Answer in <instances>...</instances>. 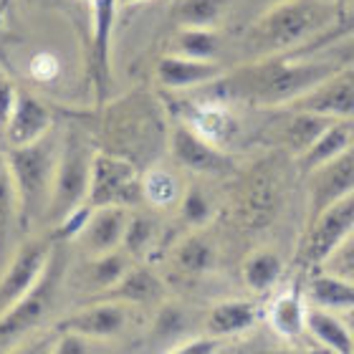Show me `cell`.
<instances>
[{
	"mask_svg": "<svg viewBox=\"0 0 354 354\" xmlns=\"http://www.w3.org/2000/svg\"><path fill=\"white\" fill-rule=\"evenodd\" d=\"M342 68L339 61L324 53L311 56H271V59L248 61L243 66L225 71L221 79L203 86L210 99L205 102L230 104L243 102L259 109H283L306 91L337 74Z\"/></svg>",
	"mask_w": 354,
	"mask_h": 354,
	"instance_id": "cell-1",
	"label": "cell"
},
{
	"mask_svg": "<svg viewBox=\"0 0 354 354\" xmlns=\"http://www.w3.org/2000/svg\"><path fill=\"white\" fill-rule=\"evenodd\" d=\"M342 15L344 8L329 0H283L253 18L243 36V51L248 61L299 53L332 33Z\"/></svg>",
	"mask_w": 354,
	"mask_h": 354,
	"instance_id": "cell-2",
	"label": "cell"
},
{
	"mask_svg": "<svg viewBox=\"0 0 354 354\" xmlns=\"http://www.w3.org/2000/svg\"><path fill=\"white\" fill-rule=\"evenodd\" d=\"M59 155L61 140L53 129L38 142L6 149L8 165H10L15 180V190H18L21 228H30L36 221H46V213L51 205Z\"/></svg>",
	"mask_w": 354,
	"mask_h": 354,
	"instance_id": "cell-3",
	"label": "cell"
},
{
	"mask_svg": "<svg viewBox=\"0 0 354 354\" xmlns=\"http://www.w3.org/2000/svg\"><path fill=\"white\" fill-rule=\"evenodd\" d=\"M66 268H68L66 241H56L51 259L46 263V271L41 273L38 283L23 296L21 301L15 304L13 309L6 311L0 317V354H6L8 349L21 344L33 329H38L48 319V314L56 306V299H59Z\"/></svg>",
	"mask_w": 354,
	"mask_h": 354,
	"instance_id": "cell-4",
	"label": "cell"
},
{
	"mask_svg": "<svg viewBox=\"0 0 354 354\" xmlns=\"http://www.w3.org/2000/svg\"><path fill=\"white\" fill-rule=\"evenodd\" d=\"M96 149L82 129H68L61 140V155L56 177H53L51 205L46 213L48 225H59L79 207L88 205V185H91V167H94Z\"/></svg>",
	"mask_w": 354,
	"mask_h": 354,
	"instance_id": "cell-5",
	"label": "cell"
},
{
	"mask_svg": "<svg viewBox=\"0 0 354 354\" xmlns=\"http://www.w3.org/2000/svg\"><path fill=\"white\" fill-rule=\"evenodd\" d=\"M354 233V192L306 223L296 248V263L301 268H322L329 256Z\"/></svg>",
	"mask_w": 354,
	"mask_h": 354,
	"instance_id": "cell-6",
	"label": "cell"
},
{
	"mask_svg": "<svg viewBox=\"0 0 354 354\" xmlns=\"http://www.w3.org/2000/svg\"><path fill=\"white\" fill-rule=\"evenodd\" d=\"M86 203L91 207H134L145 203L142 175L137 170V165L122 155H114V152H106V149H96Z\"/></svg>",
	"mask_w": 354,
	"mask_h": 354,
	"instance_id": "cell-7",
	"label": "cell"
},
{
	"mask_svg": "<svg viewBox=\"0 0 354 354\" xmlns=\"http://www.w3.org/2000/svg\"><path fill=\"white\" fill-rule=\"evenodd\" d=\"M283 192V177L276 162H261L256 170L245 175L241 192H238V218L245 228L259 230L266 228L276 218V210L281 205Z\"/></svg>",
	"mask_w": 354,
	"mask_h": 354,
	"instance_id": "cell-8",
	"label": "cell"
},
{
	"mask_svg": "<svg viewBox=\"0 0 354 354\" xmlns=\"http://www.w3.org/2000/svg\"><path fill=\"white\" fill-rule=\"evenodd\" d=\"M53 243H56V238L51 236L30 238L23 245H18V251L8 263V271L0 276V317L13 309L38 283L41 273L46 271V263L51 259Z\"/></svg>",
	"mask_w": 354,
	"mask_h": 354,
	"instance_id": "cell-9",
	"label": "cell"
},
{
	"mask_svg": "<svg viewBox=\"0 0 354 354\" xmlns=\"http://www.w3.org/2000/svg\"><path fill=\"white\" fill-rule=\"evenodd\" d=\"M170 155L180 167L198 175H228L233 172V160L223 152V147L205 140L200 132H195L187 122H175L167 134Z\"/></svg>",
	"mask_w": 354,
	"mask_h": 354,
	"instance_id": "cell-10",
	"label": "cell"
},
{
	"mask_svg": "<svg viewBox=\"0 0 354 354\" xmlns=\"http://www.w3.org/2000/svg\"><path fill=\"white\" fill-rule=\"evenodd\" d=\"M119 0H94L91 3V84H94L96 104L104 106L111 94V46H114V26H117Z\"/></svg>",
	"mask_w": 354,
	"mask_h": 354,
	"instance_id": "cell-11",
	"label": "cell"
},
{
	"mask_svg": "<svg viewBox=\"0 0 354 354\" xmlns=\"http://www.w3.org/2000/svg\"><path fill=\"white\" fill-rule=\"evenodd\" d=\"M306 180H309V200H306V223H309L337 200L354 192V145L344 155L306 175Z\"/></svg>",
	"mask_w": 354,
	"mask_h": 354,
	"instance_id": "cell-12",
	"label": "cell"
},
{
	"mask_svg": "<svg viewBox=\"0 0 354 354\" xmlns=\"http://www.w3.org/2000/svg\"><path fill=\"white\" fill-rule=\"evenodd\" d=\"M288 109L311 111L326 119H354V66H342L301 99L288 104Z\"/></svg>",
	"mask_w": 354,
	"mask_h": 354,
	"instance_id": "cell-13",
	"label": "cell"
},
{
	"mask_svg": "<svg viewBox=\"0 0 354 354\" xmlns=\"http://www.w3.org/2000/svg\"><path fill=\"white\" fill-rule=\"evenodd\" d=\"M129 322V304L114 299H99L91 306L74 311L71 317L56 324V332H74L86 339H106L124 332Z\"/></svg>",
	"mask_w": 354,
	"mask_h": 354,
	"instance_id": "cell-14",
	"label": "cell"
},
{
	"mask_svg": "<svg viewBox=\"0 0 354 354\" xmlns=\"http://www.w3.org/2000/svg\"><path fill=\"white\" fill-rule=\"evenodd\" d=\"M225 71L228 68L223 66L218 59H187L180 53H165L155 66V76L160 86L170 88V91L203 88L207 84H213L215 79H221Z\"/></svg>",
	"mask_w": 354,
	"mask_h": 354,
	"instance_id": "cell-15",
	"label": "cell"
},
{
	"mask_svg": "<svg viewBox=\"0 0 354 354\" xmlns=\"http://www.w3.org/2000/svg\"><path fill=\"white\" fill-rule=\"evenodd\" d=\"M129 213H132V207L122 205L94 207L86 225H84L82 236L76 241L84 245V251L88 256H102V253L117 251V248H122V241H124Z\"/></svg>",
	"mask_w": 354,
	"mask_h": 354,
	"instance_id": "cell-16",
	"label": "cell"
},
{
	"mask_svg": "<svg viewBox=\"0 0 354 354\" xmlns=\"http://www.w3.org/2000/svg\"><path fill=\"white\" fill-rule=\"evenodd\" d=\"M53 129V114L41 99H36L28 91H18L15 106L10 111V119L6 124L8 147H23L30 142H38L41 137Z\"/></svg>",
	"mask_w": 354,
	"mask_h": 354,
	"instance_id": "cell-17",
	"label": "cell"
},
{
	"mask_svg": "<svg viewBox=\"0 0 354 354\" xmlns=\"http://www.w3.org/2000/svg\"><path fill=\"white\" fill-rule=\"evenodd\" d=\"M352 145H354V119H334L332 124L319 134V140L304 155H299L294 160L296 170L301 172L304 177L311 175L322 165L332 162L339 155H344Z\"/></svg>",
	"mask_w": 354,
	"mask_h": 354,
	"instance_id": "cell-18",
	"label": "cell"
},
{
	"mask_svg": "<svg viewBox=\"0 0 354 354\" xmlns=\"http://www.w3.org/2000/svg\"><path fill=\"white\" fill-rule=\"evenodd\" d=\"M283 114H286V119L276 129V142L294 160L299 155H304L319 140V134L334 122V119L319 117V114H311V111L288 109V106H283Z\"/></svg>",
	"mask_w": 354,
	"mask_h": 354,
	"instance_id": "cell-19",
	"label": "cell"
},
{
	"mask_svg": "<svg viewBox=\"0 0 354 354\" xmlns=\"http://www.w3.org/2000/svg\"><path fill=\"white\" fill-rule=\"evenodd\" d=\"M259 319V306L248 299H228V301L215 304L205 319V329L210 337H236L248 332Z\"/></svg>",
	"mask_w": 354,
	"mask_h": 354,
	"instance_id": "cell-20",
	"label": "cell"
},
{
	"mask_svg": "<svg viewBox=\"0 0 354 354\" xmlns=\"http://www.w3.org/2000/svg\"><path fill=\"white\" fill-rule=\"evenodd\" d=\"M306 332L324 344L334 354H354V332L337 311L322 309V306H309L306 309Z\"/></svg>",
	"mask_w": 354,
	"mask_h": 354,
	"instance_id": "cell-21",
	"label": "cell"
},
{
	"mask_svg": "<svg viewBox=\"0 0 354 354\" xmlns=\"http://www.w3.org/2000/svg\"><path fill=\"white\" fill-rule=\"evenodd\" d=\"M165 296V283L160 281L152 268L147 266H132L129 271L122 276L117 286L109 288L106 294H102L99 299H114V301L124 304H155Z\"/></svg>",
	"mask_w": 354,
	"mask_h": 354,
	"instance_id": "cell-22",
	"label": "cell"
},
{
	"mask_svg": "<svg viewBox=\"0 0 354 354\" xmlns=\"http://www.w3.org/2000/svg\"><path fill=\"white\" fill-rule=\"evenodd\" d=\"M306 304L299 288H286L281 291L268 306V322L271 329L286 339H299L306 334Z\"/></svg>",
	"mask_w": 354,
	"mask_h": 354,
	"instance_id": "cell-23",
	"label": "cell"
},
{
	"mask_svg": "<svg viewBox=\"0 0 354 354\" xmlns=\"http://www.w3.org/2000/svg\"><path fill=\"white\" fill-rule=\"evenodd\" d=\"M132 256L124 248L117 251L102 253V256H91L88 263L84 266V286L94 294H106L109 288H114L122 281L129 268H132Z\"/></svg>",
	"mask_w": 354,
	"mask_h": 354,
	"instance_id": "cell-24",
	"label": "cell"
},
{
	"mask_svg": "<svg viewBox=\"0 0 354 354\" xmlns=\"http://www.w3.org/2000/svg\"><path fill=\"white\" fill-rule=\"evenodd\" d=\"M306 299L311 301V306L347 314L354 309V281L319 271L311 276L309 286H306Z\"/></svg>",
	"mask_w": 354,
	"mask_h": 354,
	"instance_id": "cell-25",
	"label": "cell"
},
{
	"mask_svg": "<svg viewBox=\"0 0 354 354\" xmlns=\"http://www.w3.org/2000/svg\"><path fill=\"white\" fill-rule=\"evenodd\" d=\"M187 124L200 132L205 140H210L213 145L223 147V142L230 140L236 132V119L228 111V104L218 102H200L192 104L190 114H187Z\"/></svg>",
	"mask_w": 354,
	"mask_h": 354,
	"instance_id": "cell-26",
	"label": "cell"
},
{
	"mask_svg": "<svg viewBox=\"0 0 354 354\" xmlns=\"http://www.w3.org/2000/svg\"><path fill=\"white\" fill-rule=\"evenodd\" d=\"M15 225H21L18 190H15V180L6 152H0V268L6 266V253L13 241Z\"/></svg>",
	"mask_w": 354,
	"mask_h": 354,
	"instance_id": "cell-27",
	"label": "cell"
},
{
	"mask_svg": "<svg viewBox=\"0 0 354 354\" xmlns=\"http://www.w3.org/2000/svg\"><path fill=\"white\" fill-rule=\"evenodd\" d=\"M283 276V259L271 248H259L243 261V281L253 294H268Z\"/></svg>",
	"mask_w": 354,
	"mask_h": 354,
	"instance_id": "cell-28",
	"label": "cell"
},
{
	"mask_svg": "<svg viewBox=\"0 0 354 354\" xmlns=\"http://www.w3.org/2000/svg\"><path fill=\"white\" fill-rule=\"evenodd\" d=\"M218 263V248L203 233H190L185 236L175 248V266L187 276H200V273L213 271Z\"/></svg>",
	"mask_w": 354,
	"mask_h": 354,
	"instance_id": "cell-29",
	"label": "cell"
},
{
	"mask_svg": "<svg viewBox=\"0 0 354 354\" xmlns=\"http://www.w3.org/2000/svg\"><path fill=\"white\" fill-rule=\"evenodd\" d=\"M221 44L223 41L215 28H177L170 41V53L213 61L221 53Z\"/></svg>",
	"mask_w": 354,
	"mask_h": 354,
	"instance_id": "cell-30",
	"label": "cell"
},
{
	"mask_svg": "<svg viewBox=\"0 0 354 354\" xmlns=\"http://www.w3.org/2000/svg\"><path fill=\"white\" fill-rule=\"evenodd\" d=\"M230 0H177L175 21L180 28H218Z\"/></svg>",
	"mask_w": 354,
	"mask_h": 354,
	"instance_id": "cell-31",
	"label": "cell"
},
{
	"mask_svg": "<svg viewBox=\"0 0 354 354\" xmlns=\"http://www.w3.org/2000/svg\"><path fill=\"white\" fill-rule=\"evenodd\" d=\"M142 195H145V203H149L152 207H175L180 205L183 187L172 172L152 167L142 175Z\"/></svg>",
	"mask_w": 354,
	"mask_h": 354,
	"instance_id": "cell-32",
	"label": "cell"
},
{
	"mask_svg": "<svg viewBox=\"0 0 354 354\" xmlns=\"http://www.w3.org/2000/svg\"><path fill=\"white\" fill-rule=\"evenodd\" d=\"M155 238H157V225L149 215L129 213V223H127L122 248H124L132 259H142V256H147L149 248L155 245Z\"/></svg>",
	"mask_w": 354,
	"mask_h": 354,
	"instance_id": "cell-33",
	"label": "cell"
},
{
	"mask_svg": "<svg viewBox=\"0 0 354 354\" xmlns=\"http://www.w3.org/2000/svg\"><path fill=\"white\" fill-rule=\"evenodd\" d=\"M180 218H183L185 225H190V228H203L207 223L213 221L215 215V207L207 198V192L198 185H192L187 190L183 192V198H180Z\"/></svg>",
	"mask_w": 354,
	"mask_h": 354,
	"instance_id": "cell-34",
	"label": "cell"
},
{
	"mask_svg": "<svg viewBox=\"0 0 354 354\" xmlns=\"http://www.w3.org/2000/svg\"><path fill=\"white\" fill-rule=\"evenodd\" d=\"M319 271H326L332 273V276H339V279L354 281V233L322 263Z\"/></svg>",
	"mask_w": 354,
	"mask_h": 354,
	"instance_id": "cell-35",
	"label": "cell"
},
{
	"mask_svg": "<svg viewBox=\"0 0 354 354\" xmlns=\"http://www.w3.org/2000/svg\"><path fill=\"white\" fill-rule=\"evenodd\" d=\"M28 74L33 76L36 82L48 84V82H53V79H56V76L61 74V64H59V59H56L53 53L41 51V53H36V56L30 59Z\"/></svg>",
	"mask_w": 354,
	"mask_h": 354,
	"instance_id": "cell-36",
	"label": "cell"
},
{
	"mask_svg": "<svg viewBox=\"0 0 354 354\" xmlns=\"http://www.w3.org/2000/svg\"><path fill=\"white\" fill-rule=\"evenodd\" d=\"M314 53H324V56H329V59L339 61L342 66H354V33H347V36L337 38L334 44L324 46V48H319V51H314Z\"/></svg>",
	"mask_w": 354,
	"mask_h": 354,
	"instance_id": "cell-37",
	"label": "cell"
},
{
	"mask_svg": "<svg viewBox=\"0 0 354 354\" xmlns=\"http://www.w3.org/2000/svg\"><path fill=\"white\" fill-rule=\"evenodd\" d=\"M51 354H88V339L74 332H59Z\"/></svg>",
	"mask_w": 354,
	"mask_h": 354,
	"instance_id": "cell-38",
	"label": "cell"
},
{
	"mask_svg": "<svg viewBox=\"0 0 354 354\" xmlns=\"http://www.w3.org/2000/svg\"><path fill=\"white\" fill-rule=\"evenodd\" d=\"M56 337H59V332H51V334H44V337H36V339L21 342V344H15L13 349H8L6 354H51L53 344H56Z\"/></svg>",
	"mask_w": 354,
	"mask_h": 354,
	"instance_id": "cell-39",
	"label": "cell"
},
{
	"mask_svg": "<svg viewBox=\"0 0 354 354\" xmlns=\"http://www.w3.org/2000/svg\"><path fill=\"white\" fill-rule=\"evenodd\" d=\"M15 99H18V88L10 84V79L0 76V129H6L10 111L15 106Z\"/></svg>",
	"mask_w": 354,
	"mask_h": 354,
	"instance_id": "cell-40",
	"label": "cell"
},
{
	"mask_svg": "<svg viewBox=\"0 0 354 354\" xmlns=\"http://www.w3.org/2000/svg\"><path fill=\"white\" fill-rule=\"evenodd\" d=\"M221 347V339L215 337H200V339H192L183 347H177L172 354H215Z\"/></svg>",
	"mask_w": 354,
	"mask_h": 354,
	"instance_id": "cell-41",
	"label": "cell"
},
{
	"mask_svg": "<svg viewBox=\"0 0 354 354\" xmlns=\"http://www.w3.org/2000/svg\"><path fill=\"white\" fill-rule=\"evenodd\" d=\"M279 3H283V0H245V6L251 8V10H256V18H259L261 13H266L268 8L279 6Z\"/></svg>",
	"mask_w": 354,
	"mask_h": 354,
	"instance_id": "cell-42",
	"label": "cell"
},
{
	"mask_svg": "<svg viewBox=\"0 0 354 354\" xmlns=\"http://www.w3.org/2000/svg\"><path fill=\"white\" fill-rule=\"evenodd\" d=\"M259 354H304V352H299V349H286V347H266V349H261Z\"/></svg>",
	"mask_w": 354,
	"mask_h": 354,
	"instance_id": "cell-43",
	"label": "cell"
},
{
	"mask_svg": "<svg viewBox=\"0 0 354 354\" xmlns=\"http://www.w3.org/2000/svg\"><path fill=\"white\" fill-rule=\"evenodd\" d=\"M344 322H347V324H349V329H354V309L344 314Z\"/></svg>",
	"mask_w": 354,
	"mask_h": 354,
	"instance_id": "cell-44",
	"label": "cell"
},
{
	"mask_svg": "<svg viewBox=\"0 0 354 354\" xmlns=\"http://www.w3.org/2000/svg\"><path fill=\"white\" fill-rule=\"evenodd\" d=\"M140 3H147V0H119V6H140Z\"/></svg>",
	"mask_w": 354,
	"mask_h": 354,
	"instance_id": "cell-45",
	"label": "cell"
},
{
	"mask_svg": "<svg viewBox=\"0 0 354 354\" xmlns=\"http://www.w3.org/2000/svg\"><path fill=\"white\" fill-rule=\"evenodd\" d=\"M329 3H337V6H342V8L354 6V0H329Z\"/></svg>",
	"mask_w": 354,
	"mask_h": 354,
	"instance_id": "cell-46",
	"label": "cell"
},
{
	"mask_svg": "<svg viewBox=\"0 0 354 354\" xmlns=\"http://www.w3.org/2000/svg\"><path fill=\"white\" fill-rule=\"evenodd\" d=\"M88 3H94V0H88Z\"/></svg>",
	"mask_w": 354,
	"mask_h": 354,
	"instance_id": "cell-47",
	"label": "cell"
}]
</instances>
